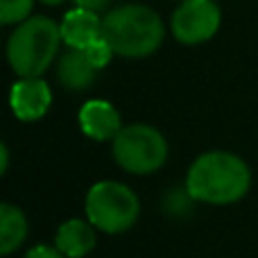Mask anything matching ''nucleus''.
<instances>
[{"mask_svg": "<svg viewBox=\"0 0 258 258\" xmlns=\"http://www.w3.org/2000/svg\"><path fill=\"white\" fill-rule=\"evenodd\" d=\"M249 186V165L231 152H206L186 174L188 195L206 204H233L247 195Z\"/></svg>", "mask_w": 258, "mask_h": 258, "instance_id": "obj_1", "label": "nucleus"}, {"mask_svg": "<svg viewBox=\"0 0 258 258\" xmlns=\"http://www.w3.org/2000/svg\"><path fill=\"white\" fill-rule=\"evenodd\" d=\"M102 36L120 57H147L163 43L161 16L145 5H122L102 18Z\"/></svg>", "mask_w": 258, "mask_h": 258, "instance_id": "obj_2", "label": "nucleus"}, {"mask_svg": "<svg viewBox=\"0 0 258 258\" xmlns=\"http://www.w3.org/2000/svg\"><path fill=\"white\" fill-rule=\"evenodd\" d=\"M61 41V27L52 18H25L7 41V61L18 77H41L54 61Z\"/></svg>", "mask_w": 258, "mask_h": 258, "instance_id": "obj_3", "label": "nucleus"}, {"mask_svg": "<svg viewBox=\"0 0 258 258\" xmlns=\"http://www.w3.org/2000/svg\"><path fill=\"white\" fill-rule=\"evenodd\" d=\"M86 218L98 231L122 233L134 227L141 213L138 197L120 181H98L86 192Z\"/></svg>", "mask_w": 258, "mask_h": 258, "instance_id": "obj_4", "label": "nucleus"}, {"mask_svg": "<svg viewBox=\"0 0 258 258\" xmlns=\"http://www.w3.org/2000/svg\"><path fill=\"white\" fill-rule=\"evenodd\" d=\"M113 159L132 174H150L165 163L168 143L159 129L150 125H129L113 138Z\"/></svg>", "mask_w": 258, "mask_h": 258, "instance_id": "obj_5", "label": "nucleus"}, {"mask_svg": "<svg viewBox=\"0 0 258 258\" xmlns=\"http://www.w3.org/2000/svg\"><path fill=\"white\" fill-rule=\"evenodd\" d=\"M222 14L215 0H181L172 14V34L179 43L200 45L220 30Z\"/></svg>", "mask_w": 258, "mask_h": 258, "instance_id": "obj_6", "label": "nucleus"}, {"mask_svg": "<svg viewBox=\"0 0 258 258\" xmlns=\"http://www.w3.org/2000/svg\"><path fill=\"white\" fill-rule=\"evenodd\" d=\"M9 104L18 120L34 122L48 113L50 104H52V93L41 77H21V82L12 86Z\"/></svg>", "mask_w": 258, "mask_h": 258, "instance_id": "obj_7", "label": "nucleus"}, {"mask_svg": "<svg viewBox=\"0 0 258 258\" xmlns=\"http://www.w3.org/2000/svg\"><path fill=\"white\" fill-rule=\"evenodd\" d=\"M80 127L93 141H109L116 138L122 129L120 113L107 100H89L80 109Z\"/></svg>", "mask_w": 258, "mask_h": 258, "instance_id": "obj_8", "label": "nucleus"}, {"mask_svg": "<svg viewBox=\"0 0 258 258\" xmlns=\"http://www.w3.org/2000/svg\"><path fill=\"white\" fill-rule=\"evenodd\" d=\"M61 39L68 48H89L95 39L102 36V18L93 9L77 7L63 16L61 21Z\"/></svg>", "mask_w": 258, "mask_h": 258, "instance_id": "obj_9", "label": "nucleus"}, {"mask_svg": "<svg viewBox=\"0 0 258 258\" xmlns=\"http://www.w3.org/2000/svg\"><path fill=\"white\" fill-rule=\"evenodd\" d=\"M54 245L66 258H84L95 247V227L89 220H66L57 229Z\"/></svg>", "mask_w": 258, "mask_h": 258, "instance_id": "obj_10", "label": "nucleus"}, {"mask_svg": "<svg viewBox=\"0 0 258 258\" xmlns=\"http://www.w3.org/2000/svg\"><path fill=\"white\" fill-rule=\"evenodd\" d=\"M59 82L63 89L68 91H84L95 82L98 68L91 63V59L86 57L84 50L71 48L61 59H59Z\"/></svg>", "mask_w": 258, "mask_h": 258, "instance_id": "obj_11", "label": "nucleus"}, {"mask_svg": "<svg viewBox=\"0 0 258 258\" xmlns=\"http://www.w3.org/2000/svg\"><path fill=\"white\" fill-rule=\"evenodd\" d=\"M27 238V220L18 206H0V254L7 256Z\"/></svg>", "mask_w": 258, "mask_h": 258, "instance_id": "obj_12", "label": "nucleus"}, {"mask_svg": "<svg viewBox=\"0 0 258 258\" xmlns=\"http://www.w3.org/2000/svg\"><path fill=\"white\" fill-rule=\"evenodd\" d=\"M34 0H0V23L3 25H14L30 18Z\"/></svg>", "mask_w": 258, "mask_h": 258, "instance_id": "obj_13", "label": "nucleus"}, {"mask_svg": "<svg viewBox=\"0 0 258 258\" xmlns=\"http://www.w3.org/2000/svg\"><path fill=\"white\" fill-rule=\"evenodd\" d=\"M84 52H86V57L91 59V63H93L98 71H102V68L107 66L109 61H111L113 54H116V52H113V48H111V43H109L104 36L95 39L93 43L89 45V48H84Z\"/></svg>", "mask_w": 258, "mask_h": 258, "instance_id": "obj_14", "label": "nucleus"}, {"mask_svg": "<svg viewBox=\"0 0 258 258\" xmlns=\"http://www.w3.org/2000/svg\"><path fill=\"white\" fill-rule=\"evenodd\" d=\"M25 258H66L57 247H48V245H36L32 247L25 254Z\"/></svg>", "mask_w": 258, "mask_h": 258, "instance_id": "obj_15", "label": "nucleus"}, {"mask_svg": "<svg viewBox=\"0 0 258 258\" xmlns=\"http://www.w3.org/2000/svg\"><path fill=\"white\" fill-rule=\"evenodd\" d=\"M109 3H111V0H75V5H77V7L93 9V12H100V9H104Z\"/></svg>", "mask_w": 258, "mask_h": 258, "instance_id": "obj_16", "label": "nucleus"}, {"mask_svg": "<svg viewBox=\"0 0 258 258\" xmlns=\"http://www.w3.org/2000/svg\"><path fill=\"white\" fill-rule=\"evenodd\" d=\"M0 156H3V174L7 172V161H9V154H7V145H0Z\"/></svg>", "mask_w": 258, "mask_h": 258, "instance_id": "obj_17", "label": "nucleus"}, {"mask_svg": "<svg viewBox=\"0 0 258 258\" xmlns=\"http://www.w3.org/2000/svg\"><path fill=\"white\" fill-rule=\"evenodd\" d=\"M41 3H43V5H61L63 0H41Z\"/></svg>", "mask_w": 258, "mask_h": 258, "instance_id": "obj_18", "label": "nucleus"}]
</instances>
